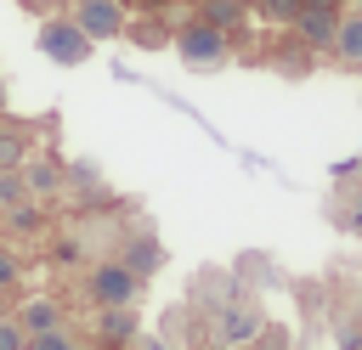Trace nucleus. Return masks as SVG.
Wrapping results in <instances>:
<instances>
[{"instance_id":"obj_17","label":"nucleus","mask_w":362,"mask_h":350,"mask_svg":"<svg viewBox=\"0 0 362 350\" xmlns=\"http://www.w3.org/2000/svg\"><path fill=\"white\" fill-rule=\"evenodd\" d=\"M130 40H136V45H164V34H158L153 23H141V28H130Z\"/></svg>"},{"instance_id":"obj_11","label":"nucleus","mask_w":362,"mask_h":350,"mask_svg":"<svg viewBox=\"0 0 362 350\" xmlns=\"http://www.w3.org/2000/svg\"><path fill=\"white\" fill-rule=\"evenodd\" d=\"M204 23L232 28V23H238V0H204Z\"/></svg>"},{"instance_id":"obj_9","label":"nucleus","mask_w":362,"mask_h":350,"mask_svg":"<svg viewBox=\"0 0 362 350\" xmlns=\"http://www.w3.org/2000/svg\"><path fill=\"white\" fill-rule=\"evenodd\" d=\"M23 175H28V192H57V181H62V169L51 164V158H34V164H17Z\"/></svg>"},{"instance_id":"obj_21","label":"nucleus","mask_w":362,"mask_h":350,"mask_svg":"<svg viewBox=\"0 0 362 350\" xmlns=\"http://www.w3.org/2000/svg\"><path fill=\"white\" fill-rule=\"evenodd\" d=\"M300 6H339V0H300Z\"/></svg>"},{"instance_id":"obj_15","label":"nucleus","mask_w":362,"mask_h":350,"mask_svg":"<svg viewBox=\"0 0 362 350\" xmlns=\"http://www.w3.org/2000/svg\"><path fill=\"white\" fill-rule=\"evenodd\" d=\"M23 198H28V192H23V181H11V169H0V203H11V209H17Z\"/></svg>"},{"instance_id":"obj_7","label":"nucleus","mask_w":362,"mask_h":350,"mask_svg":"<svg viewBox=\"0 0 362 350\" xmlns=\"http://www.w3.org/2000/svg\"><path fill=\"white\" fill-rule=\"evenodd\" d=\"M215 333H221V344H249V339L260 333V310H249V305H232V310H221Z\"/></svg>"},{"instance_id":"obj_24","label":"nucleus","mask_w":362,"mask_h":350,"mask_svg":"<svg viewBox=\"0 0 362 350\" xmlns=\"http://www.w3.org/2000/svg\"><path fill=\"white\" fill-rule=\"evenodd\" d=\"M356 11H362V0H356Z\"/></svg>"},{"instance_id":"obj_2","label":"nucleus","mask_w":362,"mask_h":350,"mask_svg":"<svg viewBox=\"0 0 362 350\" xmlns=\"http://www.w3.org/2000/svg\"><path fill=\"white\" fill-rule=\"evenodd\" d=\"M90 45H96V40H85L74 17H51V23L40 28V51H45L51 62H62V68L85 62V56H90Z\"/></svg>"},{"instance_id":"obj_6","label":"nucleus","mask_w":362,"mask_h":350,"mask_svg":"<svg viewBox=\"0 0 362 350\" xmlns=\"http://www.w3.org/2000/svg\"><path fill=\"white\" fill-rule=\"evenodd\" d=\"M328 51H334L345 68H362V11H351V17H339V23H334Z\"/></svg>"},{"instance_id":"obj_13","label":"nucleus","mask_w":362,"mask_h":350,"mask_svg":"<svg viewBox=\"0 0 362 350\" xmlns=\"http://www.w3.org/2000/svg\"><path fill=\"white\" fill-rule=\"evenodd\" d=\"M23 158H28V147H23L17 135H0V169H17Z\"/></svg>"},{"instance_id":"obj_14","label":"nucleus","mask_w":362,"mask_h":350,"mask_svg":"<svg viewBox=\"0 0 362 350\" xmlns=\"http://www.w3.org/2000/svg\"><path fill=\"white\" fill-rule=\"evenodd\" d=\"M23 344H28V333H23L11 316H0V350H23Z\"/></svg>"},{"instance_id":"obj_4","label":"nucleus","mask_w":362,"mask_h":350,"mask_svg":"<svg viewBox=\"0 0 362 350\" xmlns=\"http://www.w3.org/2000/svg\"><path fill=\"white\" fill-rule=\"evenodd\" d=\"M74 23H79L85 40H113V34H124V6L119 0H79Z\"/></svg>"},{"instance_id":"obj_23","label":"nucleus","mask_w":362,"mask_h":350,"mask_svg":"<svg viewBox=\"0 0 362 350\" xmlns=\"http://www.w3.org/2000/svg\"><path fill=\"white\" fill-rule=\"evenodd\" d=\"M74 350H85V344H74Z\"/></svg>"},{"instance_id":"obj_1","label":"nucleus","mask_w":362,"mask_h":350,"mask_svg":"<svg viewBox=\"0 0 362 350\" xmlns=\"http://www.w3.org/2000/svg\"><path fill=\"white\" fill-rule=\"evenodd\" d=\"M175 51H181V62H192V68H221L226 62V28H215V23H204V17H192V23H181L175 34Z\"/></svg>"},{"instance_id":"obj_22","label":"nucleus","mask_w":362,"mask_h":350,"mask_svg":"<svg viewBox=\"0 0 362 350\" xmlns=\"http://www.w3.org/2000/svg\"><path fill=\"white\" fill-rule=\"evenodd\" d=\"M0 107H6V85H0Z\"/></svg>"},{"instance_id":"obj_12","label":"nucleus","mask_w":362,"mask_h":350,"mask_svg":"<svg viewBox=\"0 0 362 350\" xmlns=\"http://www.w3.org/2000/svg\"><path fill=\"white\" fill-rule=\"evenodd\" d=\"M124 265H130V271H136V277H147V271H153V265H158V248H153V243H141V248H136V243H130V254H124Z\"/></svg>"},{"instance_id":"obj_20","label":"nucleus","mask_w":362,"mask_h":350,"mask_svg":"<svg viewBox=\"0 0 362 350\" xmlns=\"http://www.w3.org/2000/svg\"><path fill=\"white\" fill-rule=\"evenodd\" d=\"M23 6H28V11H51L57 0H23Z\"/></svg>"},{"instance_id":"obj_8","label":"nucleus","mask_w":362,"mask_h":350,"mask_svg":"<svg viewBox=\"0 0 362 350\" xmlns=\"http://www.w3.org/2000/svg\"><path fill=\"white\" fill-rule=\"evenodd\" d=\"M57 322H62V310H57L51 299H28V305H23V316H17V327H23V333H40V327H57Z\"/></svg>"},{"instance_id":"obj_19","label":"nucleus","mask_w":362,"mask_h":350,"mask_svg":"<svg viewBox=\"0 0 362 350\" xmlns=\"http://www.w3.org/2000/svg\"><path fill=\"white\" fill-rule=\"evenodd\" d=\"M130 6H136V11H164L170 0H130Z\"/></svg>"},{"instance_id":"obj_3","label":"nucleus","mask_w":362,"mask_h":350,"mask_svg":"<svg viewBox=\"0 0 362 350\" xmlns=\"http://www.w3.org/2000/svg\"><path fill=\"white\" fill-rule=\"evenodd\" d=\"M85 288H90V299H96V305L124 310V305H136V288H141V282H136V271H130V265L107 260V265H96V271H90V282H85Z\"/></svg>"},{"instance_id":"obj_16","label":"nucleus","mask_w":362,"mask_h":350,"mask_svg":"<svg viewBox=\"0 0 362 350\" xmlns=\"http://www.w3.org/2000/svg\"><path fill=\"white\" fill-rule=\"evenodd\" d=\"M260 11H266V17H277V23H294L300 0H260Z\"/></svg>"},{"instance_id":"obj_5","label":"nucleus","mask_w":362,"mask_h":350,"mask_svg":"<svg viewBox=\"0 0 362 350\" xmlns=\"http://www.w3.org/2000/svg\"><path fill=\"white\" fill-rule=\"evenodd\" d=\"M334 6H300L294 11V28H300V40L305 45H317V51H328V40H334Z\"/></svg>"},{"instance_id":"obj_10","label":"nucleus","mask_w":362,"mask_h":350,"mask_svg":"<svg viewBox=\"0 0 362 350\" xmlns=\"http://www.w3.org/2000/svg\"><path fill=\"white\" fill-rule=\"evenodd\" d=\"M23 350H74V339L62 333V322L57 327H40V333H28V344Z\"/></svg>"},{"instance_id":"obj_18","label":"nucleus","mask_w":362,"mask_h":350,"mask_svg":"<svg viewBox=\"0 0 362 350\" xmlns=\"http://www.w3.org/2000/svg\"><path fill=\"white\" fill-rule=\"evenodd\" d=\"M11 277H17V265H11V260H6V254H0V288H6V282H11Z\"/></svg>"}]
</instances>
